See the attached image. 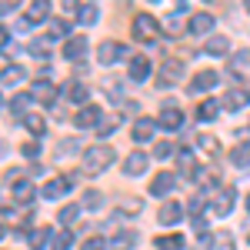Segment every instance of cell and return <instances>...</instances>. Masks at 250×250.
Listing matches in <instances>:
<instances>
[{
	"mask_svg": "<svg viewBox=\"0 0 250 250\" xmlns=\"http://www.w3.org/2000/svg\"><path fill=\"white\" fill-rule=\"evenodd\" d=\"M14 10H17V3H14V0H3V3H0V17H7V14H14Z\"/></svg>",
	"mask_w": 250,
	"mask_h": 250,
	"instance_id": "45",
	"label": "cell"
},
{
	"mask_svg": "<svg viewBox=\"0 0 250 250\" xmlns=\"http://www.w3.org/2000/svg\"><path fill=\"white\" fill-rule=\"evenodd\" d=\"M77 217H80V204H67L63 210H60V220L70 227V224H77Z\"/></svg>",
	"mask_w": 250,
	"mask_h": 250,
	"instance_id": "31",
	"label": "cell"
},
{
	"mask_svg": "<svg viewBox=\"0 0 250 250\" xmlns=\"http://www.w3.org/2000/svg\"><path fill=\"white\" fill-rule=\"evenodd\" d=\"M187 30H190V34H197V37H204V34H210V30H213V17L200 10V14H193V17H190Z\"/></svg>",
	"mask_w": 250,
	"mask_h": 250,
	"instance_id": "12",
	"label": "cell"
},
{
	"mask_svg": "<svg viewBox=\"0 0 250 250\" xmlns=\"http://www.w3.org/2000/svg\"><path fill=\"white\" fill-rule=\"evenodd\" d=\"M27 50H30L34 57H50V43H47V40H34Z\"/></svg>",
	"mask_w": 250,
	"mask_h": 250,
	"instance_id": "33",
	"label": "cell"
},
{
	"mask_svg": "<svg viewBox=\"0 0 250 250\" xmlns=\"http://www.w3.org/2000/svg\"><path fill=\"white\" fill-rule=\"evenodd\" d=\"M74 244V233L70 230H60V233H54V250H67Z\"/></svg>",
	"mask_w": 250,
	"mask_h": 250,
	"instance_id": "32",
	"label": "cell"
},
{
	"mask_svg": "<svg viewBox=\"0 0 250 250\" xmlns=\"http://www.w3.org/2000/svg\"><path fill=\"white\" fill-rule=\"evenodd\" d=\"M134 37L144 40V43L157 37V20L150 17V14H137L134 17Z\"/></svg>",
	"mask_w": 250,
	"mask_h": 250,
	"instance_id": "3",
	"label": "cell"
},
{
	"mask_svg": "<svg viewBox=\"0 0 250 250\" xmlns=\"http://www.w3.org/2000/svg\"><path fill=\"white\" fill-rule=\"evenodd\" d=\"M47 30H50L54 37H63V34H67V23L57 20V17H50V20H47Z\"/></svg>",
	"mask_w": 250,
	"mask_h": 250,
	"instance_id": "35",
	"label": "cell"
},
{
	"mask_svg": "<svg viewBox=\"0 0 250 250\" xmlns=\"http://www.w3.org/2000/svg\"><path fill=\"white\" fill-rule=\"evenodd\" d=\"M67 10H70L80 23H94V20L100 17V7H97V3H80V7L77 3H67Z\"/></svg>",
	"mask_w": 250,
	"mask_h": 250,
	"instance_id": "11",
	"label": "cell"
},
{
	"mask_svg": "<svg viewBox=\"0 0 250 250\" xmlns=\"http://www.w3.org/2000/svg\"><path fill=\"white\" fill-rule=\"evenodd\" d=\"M173 184H177V177H173V173H157L154 184H150V190H154L157 197H167V193L173 190Z\"/></svg>",
	"mask_w": 250,
	"mask_h": 250,
	"instance_id": "17",
	"label": "cell"
},
{
	"mask_svg": "<svg viewBox=\"0 0 250 250\" xmlns=\"http://www.w3.org/2000/svg\"><path fill=\"white\" fill-rule=\"evenodd\" d=\"M7 37H10V34H7V27H0V47L7 43Z\"/></svg>",
	"mask_w": 250,
	"mask_h": 250,
	"instance_id": "46",
	"label": "cell"
},
{
	"mask_svg": "<svg viewBox=\"0 0 250 250\" xmlns=\"http://www.w3.org/2000/svg\"><path fill=\"white\" fill-rule=\"evenodd\" d=\"M83 250H107V247H104L100 237H90V240H83Z\"/></svg>",
	"mask_w": 250,
	"mask_h": 250,
	"instance_id": "43",
	"label": "cell"
},
{
	"mask_svg": "<svg viewBox=\"0 0 250 250\" xmlns=\"http://www.w3.org/2000/svg\"><path fill=\"white\" fill-rule=\"evenodd\" d=\"M83 54H87V37H70L63 43V57L67 60H83Z\"/></svg>",
	"mask_w": 250,
	"mask_h": 250,
	"instance_id": "14",
	"label": "cell"
},
{
	"mask_svg": "<svg viewBox=\"0 0 250 250\" xmlns=\"http://www.w3.org/2000/svg\"><path fill=\"white\" fill-rule=\"evenodd\" d=\"M140 207H144V204H140L137 197H130V200H120V213H140Z\"/></svg>",
	"mask_w": 250,
	"mask_h": 250,
	"instance_id": "36",
	"label": "cell"
},
{
	"mask_svg": "<svg viewBox=\"0 0 250 250\" xmlns=\"http://www.w3.org/2000/svg\"><path fill=\"white\" fill-rule=\"evenodd\" d=\"M27 104H30V94H17V97H14V100H10V107H14L17 114H20V110H23V107H27Z\"/></svg>",
	"mask_w": 250,
	"mask_h": 250,
	"instance_id": "38",
	"label": "cell"
},
{
	"mask_svg": "<svg viewBox=\"0 0 250 250\" xmlns=\"http://www.w3.org/2000/svg\"><path fill=\"white\" fill-rule=\"evenodd\" d=\"M150 134H154V120H150V117H140L134 124V140L144 144V140H150Z\"/></svg>",
	"mask_w": 250,
	"mask_h": 250,
	"instance_id": "21",
	"label": "cell"
},
{
	"mask_svg": "<svg viewBox=\"0 0 250 250\" xmlns=\"http://www.w3.org/2000/svg\"><path fill=\"white\" fill-rule=\"evenodd\" d=\"M23 77H27V74H23V67H17V63H10V67L0 70V83H20Z\"/></svg>",
	"mask_w": 250,
	"mask_h": 250,
	"instance_id": "24",
	"label": "cell"
},
{
	"mask_svg": "<svg viewBox=\"0 0 250 250\" xmlns=\"http://www.w3.org/2000/svg\"><path fill=\"white\" fill-rule=\"evenodd\" d=\"M180 77H184V60L167 57L160 74H157V87H173V83H180Z\"/></svg>",
	"mask_w": 250,
	"mask_h": 250,
	"instance_id": "2",
	"label": "cell"
},
{
	"mask_svg": "<svg viewBox=\"0 0 250 250\" xmlns=\"http://www.w3.org/2000/svg\"><path fill=\"white\" fill-rule=\"evenodd\" d=\"M170 154H173L170 144H157V147H154V157H160V160H164V157H170Z\"/></svg>",
	"mask_w": 250,
	"mask_h": 250,
	"instance_id": "42",
	"label": "cell"
},
{
	"mask_svg": "<svg viewBox=\"0 0 250 250\" xmlns=\"http://www.w3.org/2000/svg\"><path fill=\"white\" fill-rule=\"evenodd\" d=\"M70 184H74V180H70V177H50V180H47V184H43V197H47V200H57V197H63V193L70 190Z\"/></svg>",
	"mask_w": 250,
	"mask_h": 250,
	"instance_id": "4",
	"label": "cell"
},
{
	"mask_svg": "<svg viewBox=\"0 0 250 250\" xmlns=\"http://www.w3.org/2000/svg\"><path fill=\"white\" fill-rule=\"evenodd\" d=\"M134 244H137V230H120L110 240V250H130Z\"/></svg>",
	"mask_w": 250,
	"mask_h": 250,
	"instance_id": "22",
	"label": "cell"
},
{
	"mask_svg": "<svg viewBox=\"0 0 250 250\" xmlns=\"http://www.w3.org/2000/svg\"><path fill=\"white\" fill-rule=\"evenodd\" d=\"M157 124H160V127H167V130H177V127L184 124V114H180L177 107H164V114L157 117Z\"/></svg>",
	"mask_w": 250,
	"mask_h": 250,
	"instance_id": "16",
	"label": "cell"
},
{
	"mask_svg": "<svg viewBox=\"0 0 250 250\" xmlns=\"http://www.w3.org/2000/svg\"><path fill=\"white\" fill-rule=\"evenodd\" d=\"M247 14H250V3H247Z\"/></svg>",
	"mask_w": 250,
	"mask_h": 250,
	"instance_id": "49",
	"label": "cell"
},
{
	"mask_svg": "<svg viewBox=\"0 0 250 250\" xmlns=\"http://www.w3.org/2000/svg\"><path fill=\"white\" fill-rule=\"evenodd\" d=\"M247 104H250L247 87H230V90L224 94V107H230V110H240V107H247Z\"/></svg>",
	"mask_w": 250,
	"mask_h": 250,
	"instance_id": "10",
	"label": "cell"
},
{
	"mask_svg": "<svg viewBox=\"0 0 250 250\" xmlns=\"http://www.w3.org/2000/svg\"><path fill=\"white\" fill-rule=\"evenodd\" d=\"M180 217H184V207H180L177 200H167V204L160 207V213H157V220H160L164 227H173V224H180Z\"/></svg>",
	"mask_w": 250,
	"mask_h": 250,
	"instance_id": "9",
	"label": "cell"
},
{
	"mask_svg": "<svg viewBox=\"0 0 250 250\" xmlns=\"http://www.w3.org/2000/svg\"><path fill=\"white\" fill-rule=\"evenodd\" d=\"M97 54H100V63H114V60L124 57V43H117V40H104Z\"/></svg>",
	"mask_w": 250,
	"mask_h": 250,
	"instance_id": "13",
	"label": "cell"
},
{
	"mask_svg": "<svg viewBox=\"0 0 250 250\" xmlns=\"http://www.w3.org/2000/svg\"><path fill=\"white\" fill-rule=\"evenodd\" d=\"M0 237H3V227H0Z\"/></svg>",
	"mask_w": 250,
	"mask_h": 250,
	"instance_id": "48",
	"label": "cell"
},
{
	"mask_svg": "<svg viewBox=\"0 0 250 250\" xmlns=\"http://www.w3.org/2000/svg\"><path fill=\"white\" fill-rule=\"evenodd\" d=\"M227 47H230L227 37H207V54H210V57H224Z\"/></svg>",
	"mask_w": 250,
	"mask_h": 250,
	"instance_id": "23",
	"label": "cell"
},
{
	"mask_svg": "<svg viewBox=\"0 0 250 250\" xmlns=\"http://www.w3.org/2000/svg\"><path fill=\"white\" fill-rule=\"evenodd\" d=\"M147 77H150V57L134 54V57H130V80H134V83H144Z\"/></svg>",
	"mask_w": 250,
	"mask_h": 250,
	"instance_id": "6",
	"label": "cell"
},
{
	"mask_svg": "<svg viewBox=\"0 0 250 250\" xmlns=\"http://www.w3.org/2000/svg\"><path fill=\"white\" fill-rule=\"evenodd\" d=\"M100 107H94V104H87V107H80L77 117H74V127H100Z\"/></svg>",
	"mask_w": 250,
	"mask_h": 250,
	"instance_id": "5",
	"label": "cell"
},
{
	"mask_svg": "<svg viewBox=\"0 0 250 250\" xmlns=\"http://www.w3.org/2000/svg\"><path fill=\"white\" fill-rule=\"evenodd\" d=\"M20 154H23V157H37L40 154V144H37V140H27V144L20 147Z\"/></svg>",
	"mask_w": 250,
	"mask_h": 250,
	"instance_id": "37",
	"label": "cell"
},
{
	"mask_svg": "<svg viewBox=\"0 0 250 250\" xmlns=\"http://www.w3.org/2000/svg\"><path fill=\"white\" fill-rule=\"evenodd\" d=\"M147 164H150V160H147V154H140V150H134V154L127 157V164H124V170L130 173V177H140V173L147 170Z\"/></svg>",
	"mask_w": 250,
	"mask_h": 250,
	"instance_id": "15",
	"label": "cell"
},
{
	"mask_svg": "<svg viewBox=\"0 0 250 250\" xmlns=\"http://www.w3.org/2000/svg\"><path fill=\"white\" fill-rule=\"evenodd\" d=\"M114 147L110 144H94L90 150H83V170L87 173H97V170H107L114 164Z\"/></svg>",
	"mask_w": 250,
	"mask_h": 250,
	"instance_id": "1",
	"label": "cell"
},
{
	"mask_svg": "<svg viewBox=\"0 0 250 250\" xmlns=\"http://www.w3.org/2000/svg\"><path fill=\"white\" fill-rule=\"evenodd\" d=\"M27 240H30V247H34V250H43V247H47V240H50V230H43V227H40V230H30Z\"/></svg>",
	"mask_w": 250,
	"mask_h": 250,
	"instance_id": "29",
	"label": "cell"
},
{
	"mask_svg": "<svg viewBox=\"0 0 250 250\" xmlns=\"http://www.w3.org/2000/svg\"><path fill=\"white\" fill-rule=\"evenodd\" d=\"M213 117H217V104H213V100H204V104L197 107V120H200V124H210Z\"/></svg>",
	"mask_w": 250,
	"mask_h": 250,
	"instance_id": "27",
	"label": "cell"
},
{
	"mask_svg": "<svg viewBox=\"0 0 250 250\" xmlns=\"http://www.w3.org/2000/svg\"><path fill=\"white\" fill-rule=\"evenodd\" d=\"M67 97H70V100H77V104H83V100L90 97V87H87V83H77V80H74V83L67 87Z\"/></svg>",
	"mask_w": 250,
	"mask_h": 250,
	"instance_id": "28",
	"label": "cell"
},
{
	"mask_svg": "<svg viewBox=\"0 0 250 250\" xmlns=\"http://www.w3.org/2000/svg\"><path fill=\"white\" fill-rule=\"evenodd\" d=\"M34 97L43 100V104H50V100L57 97V87H50V83H37V87H34Z\"/></svg>",
	"mask_w": 250,
	"mask_h": 250,
	"instance_id": "30",
	"label": "cell"
},
{
	"mask_svg": "<svg viewBox=\"0 0 250 250\" xmlns=\"http://www.w3.org/2000/svg\"><path fill=\"white\" fill-rule=\"evenodd\" d=\"M230 164H233V167H247V164H250V140L237 144V147L230 150Z\"/></svg>",
	"mask_w": 250,
	"mask_h": 250,
	"instance_id": "20",
	"label": "cell"
},
{
	"mask_svg": "<svg viewBox=\"0 0 250 250\" xmlns=\"http://www.w3.org/2000/svg\"><path fill=\"white\" fill-rule=\"evenodd\" d=\"M34 197H37V193H34V184H30V180H17V184H14V200H17V204H30Z\"/></svg>",
	"mask_w": 250,
	"mask_h": 250,
	"instance_id": "18",
	"label": "cell"
},
{
	"mask_svg": "<svg viewBox=\"0 0 250 250\" xmlns=\"http://www.w3.org/2000/svg\"><path fill=\"white\" fill-rule=\"evenodd\" d=\"M23 127H27V130H30V134H43V130H47V120H43V117L40 114H23Z\"/></svg>",
	"mask_w": 250,
	"mask_h": 250,
	"instance_id": "25",
	"label": "cell"
},
{
	"mask_svg": "<svg viewBox=\"0 0 250 250\" xmlns=\"http://www.w3.org/2000/svg\"><path fill=\"white\" fill-rule=\"evenodd\" d=\"M180 170H184V177H193V173H197V167H193V157L187 154V150L180 154Z\"/></svg>",
	"mask_w": 250,
	"mask_h": 250,
	"instance_id": "34",
	"label": "cell"
},
{
	"mask_svg": "<svg viewBox=\"0 0 250 250\" xmlns=\"http://www.w3.org/2000/svg\"><path fill=\"white\" fill-rule=\"evenodd\" d=\"M197 144H200V147H204L207 154H217V140H213V137H200Z\"/></svg>",
	"mask_w": 250,
	"mask_h": 250,
	"instance_id": "41",
	"label": "cell"
},
{
	"mask_svg": "<svg viewBox=\"0 0 250 250\" xmlns=\"http://www.w3.org/2000/svg\"><path fill=\"white\" fill-rule=\"evenodd\" d=\"M233 204H237V193H233L230 187H224V190L213 197V213H217V217H227V213L233 210Z\"/></svg>",
	"mask_w": 250,
	"mask_h": 250,
	"instance_id": "8",
	"label": "cell"
},
{
	"mask_svg": "<svg viewBox=\"0 0 250 250\" xmlns=\"http://www.w3.org/2000/svg\"><path fill=\"white\" fill-rule=\"evenodd\" d=\"M23 20H27V23H40V20L47 23V20H50V3H47V0H34V3L23 10Z\"/></svg>",
	"mask_w": 250,
	"mask_h": 250,
	"instance_id": "7",
	"label": "cell"
},
{
	"mask_svg": "<svg viewBox=\"0 0 250 250\" xmlns=\"http://www.w3.org/2000/svg\"><path fill=\"white\" fill-rule=\"evenodd\" d=\"M247 210H250V197H247Z\"/></svg>",
	"mask_w": 250,
	"mask_h": 250,
	"instance_id": "47",
	"label": "cell"
},
{
	"mask_svg": "<svg viewBox=\"0 0 250 250\" xmlns=\"http://www.w3.org/2000/svg\"><path fill=\"white\" fill-rule=\"evenodd\" d=\"M154 244H157V250H180L184 247V237L180 233H167V237H157Z\"/></svg>",
	"mask_w": 250,
	"mask_h": 250,
	"instance_id": "26",
	"label": "cell"
},
{
	"mask_svg": "<svg viewBox=\"0 0 250 250\" xmlns=\"http://www.w3.org/2000/svg\"><path fill=\"white\" fill-rule=\"evenodd\" d=\"M83 207H100V193L87 190V193H83Z\"/></svg>",
	"mask_w": 250,
	"mask_h": 250,
	"instance_id": "40",
	"label": "cell"
},
{
	"mask_svg": "<svg viewBox=\"0 0 250 250\" xmlns=\"http://www.w3.org/2000/svg\"><path fill=\"white\" fill-rule=\"evenodd\" d=\"M117 124H120V117H107V120L100 124V137H107V134H110V130L117 127Z\"/></svg>",
	"mask_w": 250,
	"mask_h": 250,
	"instance_id": "39",
	"label": "cell"
},
{
	"mask_svg": "<svg viewBox=\"0 0 250 250\" xmlns=\"http://www.w3.org/2000/svg\"><path fill=\"white\" fill-rule=\"evenodd\" d=\"M213 250H237V247H233L230 237H217V247H213Z\"/></svg>",
	"mask_w": 250,
	"mask_h": 250,
	"instance_id": "44",
	"label": "cell"
},
{
	"mask_svg": "<svg viewBox=\"0 0 250 250\" xmlns=\"http://www.w3.org/2000/svg\"><path fill=\"white\" fill-rule=\"evenodd\" d=\"M213 83H217V70H200V74L193 77L190 90H197V94H200V90H210Z\"/></svg>",
	"mask_w": 250,
	"mask_h": 250,
	"instance_id": "19",
	"label": "cell"
}]
</instances>
